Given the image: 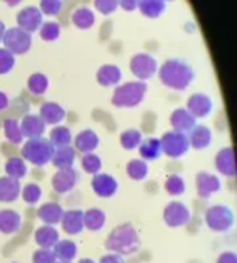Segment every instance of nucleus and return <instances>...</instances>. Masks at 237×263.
I'll return each instance as SVG.
<instances>
[{"mask_svg": "<svg viewBox=\"0 0 237 263\" xmlns=\"http://www.w3.org/2000/svg\"><path fill=\"white\" fill-rule=\"evenodd\" d=\"M139 11L148 18H157L163 14L167 8L165 0H139Z\"/></svg>", "mask_w": 237, "mask_h": 263, "instance_id": "nucleus-32", "label": "nucleus"}, {"mask_svg": "<svg viewBox=\"0 0 237 263\" xmlns=\"http://www.w3.org/2000/svg\"><path fill=\"white\" fill-rule=\"evenodd\" d=\"M99 263H125L123 257L120 254H116V253H110V254H105L100 257Z\"/></svg>", "mask_w": 237, "mask_h": 263, "instance_id": "nucleus-47", "label": "nucleus"}, {"mask_svg": "<svg viewBox=\"0 0 237 263\" xmlns=\"http://www.w3.org/2000/svg\"><path fill=\"white\" fill-rule=\"evenodd\" d=\"M221 180L219 177H216L214 174H210L207 171H200L196 176V190H197V196L202 199H208L211 197L214 193H217L221 190Z\"/></svg>", "mask_w": 237, "mask_h": 263, "instance_id": "nucleus-14", "label": "nucleus"}, {"mask_svg": "<svg viewBox=\"0 0 237 263\" xmlns=\"http://www.w3.org/2000/svg\"><path fill=\"white\" fill-rule=\"evenodd\" d=\"M2 2H5L8 6H15V5H19L22 0H2Z\"/></svg>", "mask_w": 237, "mask_h": 263, "instance_id": "nucleus-52", "label": "nucleus"}, {"mask_svg": "<svg viewBox=\"0 0 237 263\" xmlns=\"http://www.w3.org/2000/svg\"><path fill=\"white\" fill-rule=\"evenodd\" d=\"M130 69L136 76L137 80L145 82V80L151 79L157 72L159 65H157V60L151 54L137 52V54L133 55V59L130 62Z\"/></svg>", "mask_w": 237, "mask_h": 263, "instance_id": "nucleus-8", "label": "nucleus"}, {"mask_svg": "<svg viewBox=\"0 0 237 263\" xmlns=\"http://www.w3.org/2000/svg\"><path fill=\"white\" fill-rule=\"evenodd\" d=\"M12 263H15V262H12Z\"/></svg>", "mask_w": 237, "mask_h": 263, "instance_id": "nucleus-55", "label": "nucleus"}, {"mask_svg": "<svg viewBox=\"0 0 237 263\" xmlns=\"http://www.w3.org/2000/svg\"><path fill=\"white\" fill-rule=\"evenodd\" d=\"M211 140H213V133L205 125H196L188 136L190 146H193L194 149H205L207 146H210Z\"/></svg>", "mask_w": 237, "mask_h": 263, "instance_id": "nucleus-24", "label": "nucleus"}, {"mask_svg": "<svg viewBox=\"0 0 237 263\" xmlns=\"http://www.w3.org/2000/svg\"><path fill=\"white\" fill-rule=\"evenodd\" d=\"M74 149L79 153L88 154L93 153L99 146V136L93 129H83L74 137Z\"/></svg>", "mask_w": 237, "mask_h": 263, "instance_id": "nucleus-22", "label": "nucleus"}, {"mask_svg": "<svg viewBox=\"0 0 237 263\" xmlns=\"http://www.w3.org/2000/svg\"><path fill=\"white\" fill-rule=\"evenodd\" d=\"M77 263H96L94 260H91V259H80Z\"/></svg>", "mask_w": 237, "mask_h": 263, "instance_id": "nucleus-53", "label": "nucleus"}, {"mask_svg": "<svg viewBox=\"0 0 237 263\" xmlns=\"http://www.w3.org/2000/svg\"><path fill=\"white\" fill-rule=\"evenodd\" d=\"M62 230L69 236H77L83 231V211L80 210H69L63 211V216L60 219Z\"/></svg>", "mask_w": 237, "mask_h": 263, "instance_id": "nucleus-15", "label": "nucleus"}, {"mask_svg": "<svg viewBox=\"0 0 237 263\" xmlns=\"http://www.w3.org/2000/svg\"><path fill=\"white\" fill-rule=\"evenodd\" d=\"M139 0H119V6L125 11H134L137 9Z\"/></svg>", "mask_w": 237, "mask_h": 263, "instance_id": "nucleus-49", "label": "nucleus"}, {"mask_svg": "<svg viewBox=\"0 0 237 263\" xmlns=\"http://www.w3.org/2000/svg\"><path fill=\"white\" fill-rule=\"evenodd\" d=\"M71 22L79 29H89L96 23V15L88 6H79L72 11Z\"/></svg>", "mask_w": 237, "mask_h": 263, "instance_id": "nucleus-28", "label": "nucleus"}, {"mask_svg": "<svg viewBox=\"0 0 237 263\" xmlns=\"http://www.w3.org/2000/svg\"><path fill=\"white\" fill-rule=\"evenodd\" d=\"M91 186H93V191H94L96 196H99L102 199H108V197H113L117 193L119 183L113 176L105 174V173H97L93 177Z\"/></svg>", "mask_w": 237, "mask_h": 263, "instance_id": "nucleus-12", "label": "nucleus"}, {"mask_svg": "<svg viewBox=\"0 0 237 263\" xmlns=\"http://www.w3.org/2000/svg\"><path fill=\"white\" fill-rule=\"evenodd\" d=\"M96 80L102 86H114L122 80V69L117 65H102L96 72Z\"/></svg>", "mask_w": 237, "mask_h": 263, "instance_id": "nucleus-20", "label": "nucleus"}, {"mask_svg": "<svg viewBox=\"0 0 237 263\" xmlns=\"http://www.w3.org/2000/svg\"><path fill=\"white\" fill-rule=\"evenodd\" d=\"M165 190L170 196H182L185 193V180L177 174H171L165 180Z\"/></svg>", "mask_w": 237, "mask_h": 263, "instance_id": "nucleus-41", "label": "nucleus"}, {"mask_svg": "<svg viewBox=\"0 0 237 263\" xmlns=\"http://www.w3.org/2000/svg\"><path fill=\"white\" fill-rule=\"evenodd\" d=\"M82 168H83L85 173L94 176V174L100 173V170H102V159L97 154H94V153L83 154V157H82Z\"/></svg>", "mask_w": 237, "mask_h": 263, "instance_id": "nucleus-40", "label": "nucleus"}, {"mask_svg": "<svg viewBox=\"0 0 237 263\" xmlns=\"http://www.w3.org/2000/svg\"><path fill=\"white\" fill-rule=\"evenodd\" d=\"M57 260H63V262H72L77 256V245L72 240H59L54 248H52Z\"/></svg>", "mask_w": 237, "mask_h": 263, "instance_id": "nucleus-31", "label": "nucleus"}, {"mask_svg": "<svg viewBox=\"0 0 237 263\" xmlns=\"http://www.w3.org/2000/svg\"><path fill=\"white\" fill-rule=\"evenodd\" d=\"M32 263H57V257H56L52 250L39 248L32 254Z\"/></svg>", "mask_w": 237, "mask_h": 263, "instance_id": "nucleus-46", "label": "nucleus"}, {"mask_svg": "<svg viewBox=\"0 0 237 263\" xmlns=\"http://www.w3.org/2000/svg\"><path fill=\"white\" fill-rule=\"evenodd\" d=\"M190 219H191V211L182 202H170L163 210V220L171 228L184 227L190 222Z\"/></svg>", "mask_w": 237, "mask_h": 263, "instance_id": "nucleus-9", "label": "nucleus"}, {"mask_svg": "<svg viewBox=\"0 0 237 263\" xmlns=\"http://www.w3.org/2000/svg\"><path fill=\"white\" fill-rule=\"evenodd\" d=\"M57 263H71V262H63V260H57Z\"/></svg>", "mask_w": 237, "mask_h": 263, "instance_id": "nucleus-54", "label": "nucleus"}, {"mask_svg": "<svg viewBox=\"0 0 237 263\" xmlns=\"http://www.w3.org/2000/svg\"><path fill=\"white\" fill-rule=\"evenodd\" d=\"M20 180L12 179V177H0V202L3 203H11L15 202L17 197L20 196Z\"/></svg>", "mask_w": 237, "mask_h": 263, "instance_id": "nucleus-23", "label": "nucleus"}, {"mask_svg": "<svg viewBox=\"0 0 237 263\" xmlns=\"http://www.w3.org/2000/svg\"><path fill=\"white\" fill-rule=\"evenodd\" d=\"M147 83L142 80L126 82L123 85H119L111 97V103L117 108H134L145 99L147 94Z\"/></svg>", "mask_w": 237, "mask_h": 263, "instance_id": "nucleus-3", "label": "nucleus"}, {"mask_svg": "<svg viewBox=\"0 0 237 263\" xmlns=\"http://www.w3.org/2000/svg\"><path fill=\"white\" fill-rule=\"evenodd\" d=\"M8 105H9V99H8V96H6L3 91H0V111L6 109V108H8Z\"/></svg>", "mask_w": 237, "mask_h": 263, "instance_id": "nucleus-50", "label": "nucleus"}, {"mask_svg": "<svg viewBox=\"0 0 237 263\" xmlns=\"http://www.w3.org/2000/svg\"><path fill=\"white\" fill-rule=\"evenodd\" d=\"M216 168L217 171L225 176V177H234L236 176V163H234V153H233V148L231 146H227V148H222L217 156H216Z\"/></svg>", "mask_w": 237, "mask_h": 263, "instance_id": "nucleus-18", "label": "nucleus"}, {"mask_svg": "<svg viewBox=\"0 0 237 263\" xmlns=\"http://www.w3.org/2000/svg\"><path fill=\"white\" fill-rule=\"evenodd\" d=\"M205 222L208 228L214 233H225L233 227L234 216L233 211L225 205H214L207 210Z\"/></svg>", "mask_w": 237, "mask_h": 263, "instance_id": "nucleus-7", "label": "nucleus"}, {"mask_svg": "<svg viewBox=\"0 0 237 263\" xmlns=\"http://www.w3.org/2000/svg\"><path fill=\"white\" fill-rule=\"evenodd\" d=\"M160 146H162V154L171 159H179L184 154H187L190 149L188 134L179 131H168L162 136Z\"/></svg>", "mask_w": 237, "mask_h": 263, "instance_id": "nucleus-6", "label": "nucleus"}, {"mask_svg": "<svg viewBox=\"0 0 237 263\" xmlns=\"http://www.w3.org/2000/svg\"><path fill=\"white\" fill-rule=\"evenodd\" d=\"M17 26L25 29L26 32L32 34L39 31L43 23V14L37 6H25L17 12Z\"/></svg>", "mask_w": 237, "mask_h": 263, "instance_id": "nucleus-10", "label": "nucleus"}, {"mask_svg": "<svg viewBox=\"0 0 237 263\" xmlns=\"http://www.w3.org/2000/svg\"><path fill=\"white\" fill-rule=\"evenodd\" d=\"M165 2H167V0H165Z\"/></svg>", "mask_w": 237, "mask_h": 263, "instance_id": "nucleus-56", "label": "nucleus"}, {"mask_svg": "<svg viewBox=\"0 0 237 263\" xmlns=\"http://www.w3.org/2000/svg\"><path fill=\"white\" fill-rule=\"evenodd\" d=\"M187 109L196 119L207 117L213 111V100L210 96H207L204 92H194L187 100Z\"/></svg>", "mask_w": 237, "mask_h": 263, "instance_id": "nucleus-13", "label": "nucleus"}, {"mask_svg": "<svg viewBox=\"0 0 237 263\" xmlns=\"http://www.w3.org/2000/svg\"><path fill=\"white\" fill-rule=\"evenodd\" d=\"M170 123L173 126V131L188 134L196 126V117H193L187 108H177L171 112Z\"/></svg>", "mask_w": 237, "mask_h": 263, "instance_id": "nucleus-16", "label": "nucleus"}, {"mask_svg": "<svg viewBox=\"0 0 237 263\" xmlns=\"http://www.w3.org/2000/svg\"><path fill=\"white\" fill-rule=\"evenodd\" d=\"M157 71L160 82L174 91H185L194 79L191 65L182 59H170Z\"/></svg>", "mask_w": 237, "mask_h": 263, "instance_id": "nucleus-1", "label": "nucleus"}, {"mask_svg": "<svg viewBox=\"0 0 237 263\" xmlns=\"http://www.w3.org/2000/svg\"><path fill=\"white\" fill-rule=\"evenodd\" d=\"M26 86L29 89L31 94L34 96H42L46 92L48 86H49V80L48 77L43 74V72H32L29 77H28V82H26Z\"/></svg>", "mask_w": 237, "mask_h": 263, "instance_id": "nucleus-34", "label": "nucleus"}, {"mask_svg": "<svg viewBox=\"0 0 237 263\" xmlns=\"http://www.w3.org/2000/svg\"><path fill=\"white\" fill-rule=\"evenodd\" d=\"M5 31H6V26H5V23L0 20V42L3 40V34H5Z\"/></svg>", "mask_w": 237, "mask_h": 263, "instance_id": "nucleus-51", "label": "nucleus"}, {"mask_svg": "<svg viewBox=\"0 0 237 263\" xmlns=\"http://www.w3.org/2000/svg\"><path fill=\"white\" fill-rule=\"evenodd\" d=\"M15 65V55L6 48H0V74H8Z\"/></svg>", "mask_w": 237, "mask_h": 263, "instance_id": "nucleus-43", "label": "nucleus"}, {"mask_svg": "<svg viewBox=\"0 0 237 263\" xmlns=\"http://www.w3.org/2000/svg\"><path fill=\"white\" fill-rule=\"evenodd\" d=\"M66 116V111L57 102H45L40 106L39 117L45 122V125H59Z\"/></svg>", "mask_w": 237, "mask_h": 263, "instance_id": "nucleus-19", "label": "nucleus"}, {"mask_svg": "<svg viewBox=\"0 0 237 263\" xmlns=\"http://www.w3.org/2000/svg\"><path fill=\"white\" fill-rule=\"evenodd\" d=\"M74 160H76V149H74L72 146L66 145V146L54 148L51 162H52V165H54L57 170H62V168H72Z\"/></svg>", "mask_w": 237, "mask_h": 263, "instance_id": "nucleus-26", "label": "nucleus"}, {"mask_svg": "<svg viewBox=\"0 0 237 263\" xmlns=\"http://www.w3.org/2000/svg\"><path fill=\"white\" fill-rule=\"evenodd\" d=\"M139 153L143 160H157L162 156L160 139H157V137L142 139V142L139 145Z\"/></svg>", "mask_w": 237, "mask_h": 263, "instance_id": "nucleus-29", "label": "nucleus"}, {"mask_svg": "<svg viewBox=\"0 0 237 263\" xmlns=\"http://www.w3.org/2000/svg\"><path fill=\"white\" fill-rule=\"evenodd\" d=\"M2 42H3L5 48L8 51H11L14 55H22L31 49L32 35L19 26H12V28H6Z\"/></svg>", "mask_w": 237, "mask_h": 263, "instance_id": "nucleus-5", "label": "nucleus"}, {"mask_svg": "<svg viewBox=\"0 0 237 263\" xmlns=\"http://www.w3.org/2000/svg\"><path fill=\"white\" fill-rule=\"evenodd\" d=\"M139 247H140V239L131 223H122L116 227L105 240V248L120 256L134 254L139 250Z\"/></svg>", "mask_w": 237, "mask_h": 263, "instance_id": "nucleus-2", "label": "nucleus"}, {"mask_svg": "<svg viewBox=\"0 0 237 263\" xmlns=\"http://www.w3.org/2000/svg\"><path fill=\"white\" fill-rule=\"evenodd\" d=\"M39 31H40V37L45 42H54L60 35V25L57 22L48 20V22H43L42 23V26L39 28Z\"/></svg>", "mask_w": 237, "mask_h": 263, "instance_id": "nucleus-39", "label": "nucleus"}, {"mask_svg": "<svg viewBox=\"0 0 237 263\" xmlns=\"http://www.w3.org/2000/svg\"><path fill=\"white\" fill-rule=\"evenodd\" d=\"M5 173H6L8 177L20 180L22 177L26 176L28 168H26V163H25V160L22 157H11L5 163Z\"/></svg>", "mask_w": 237, "mask_h": 263, "instance_id": "nucleus-35", "label": "nucleus"}, {"mask_svg": "<svg viewBox=\"0 0 237 263\" xmlns=\"http://www.w3.org/2000/svg\"><path fill=\"white\" fill-rule=\"evenodd\" d=\"M39 9L45 15H57L62 9V0H40Z\"/></svg>", "mask_w": 237, "mask_h": 263, "instance_id": "nucleus-44", "label": "nucleus"}, {"mask_svg": "<svg viewBox=\"0 0 237 263\" xmlns=\"http://www.w3.org/2000/svg\"><path fill=\"white\" fill-rule=\"evenodd\" d=\"M94 6L100 14L110 15L119 8V0H94Z\"/></svg>", "mask_w": 237, "mask_h": 263, "instance_id": "nucleus-45", "label": "nucleus"}, {"mask_svg": "<svg viewBox=\"0 0 237 263\" xmlns=\"http://www.w3.org/2000/svg\"><path fill=\"white\" fill-rule=\"evenodd\" d=\"M63 216V208L56 203V202H48L40 205V208L37 210V217L39 220H42L45 225H57L60 223V219Z\"/></svg>", "mask_w": 237, "mask_h": 263, "instance_id": "nucleus-21", "label": "nucleus"}, {"mask_svg": "<svg viewBox=\"0 0 237 263\" xmlns=\"http://www.w3.org/2000/svg\"><path fill=\"white\" fill-rule=\"evenodd\" d=\"M106 222V216L99 208H89L83 213V227L89 231H99L103 228Z\"/></svg>", "mask_w": 237, "mask_h": 263, "instance_id": "nucleus-30", "label": "nucleus"}, {"mask_svg": "<svg viewBox=\"0 0 237 263\" xmlns=\"http://www.w3.org/2000/svg\"><path fill=\"white\" fill-rule=\"evenodd\" d=\"M3 131H5V137L14 145L22 143L25 139L22 134V129H20V123L15 119H6L3 122Z\"/></svg>", "mask_w": 237, "mask_h": 263, "instance_id": "nucleus-36", "label": "nucleus"}, {"mask_svg": "<svg viewBox=\"0 0 237 263\" xmlns=\"http://www.w3.org/2000/svg\"><path fill=\"white\" fill-rule=\"evenodd\" d=\"M216 263H237V256L233 251H225L217 257Z\"/></svg>", "mask_w": 237, "mask_h": 263, "instance_id": "nucleus-48", "label": "nucleus"}, {"mask_svg": "<svg viewBox=\"0 0 237 263\" xmlns=\"http://www.w3.org/2000/svg\"><path fill=\"white\" fill-rule=\"evenodd\" d=\"M54 153V146L48 139L35 137L28 139L22 146V159L35 165V166H45L51 162Z\"/></svg>", "mask_w": 237, "mask_h": 263, "instance_id": "nucleus-4", "label": "nucleus"}, {"mask_svg": "<svg viewBox=\"0 0 237 263\" xmlns=\"http://www.w3.org/2000/svg\"><path fill=\"white\" fill-rule=\"evenodd\" d=\"M45 122L39 117V114H26L22 122H20V129L23 137L28 139H35V137H42L45 133Z\"/></svg>", "mask_w": 237, "mask_h": 263, "instance_id": "nucleus-17", "label": "nucleus"}, {"mask_svg": "<svg viewBox=\"0 0 237 263\" xmlns=\"http://www.w3.org/2000/svg\"><path fill=\"white\" fill-rule=\"evenodd\" d=\"M51 145L54 148H59V146H66L72 142V134H71V129L68 126H63V125H57L56 128L51 129L49 133V139Z\"/></svg>", "mask_w": 237, "mask_h": 263, "instance_id": "nucleus-33", "label": "nucleus"}, {"mask_svg": "<svg viewBox=\"0 0 237 263\" xmlns=\"http://www.w3.org/2000/svg\"><path fill=\"white\" fill-rule=\"evenodd\" d=\"M79 182V173L74 168H62L52 176L51 185L57 194H66L74 190Z\"/></svg>", "mask_w": 237, "mask_h": 263, "instance_id": "nucleus-11", "label": "nucleus"}, {"mask_svg": "<svg viewBox=\"0 0 237 263\" xmlns=\"http://www.w3.org/2000/svg\"><path fill=\"white\" fill-rule=\"evenodd\" d=\"M140 142H142V133L139 129L131 128L120 134V145L123 149H128V151L136 149V148H139Z\"/></svg>", "mask_w": 237, "mask_h": 263, "instance_id": "nucleus-38", "label": "nucleus"}, {"mask_svg": "<svg viewBox=\"0 0 237 263\" xmlns=\"http://www.w3.org/2000/svg\"><path fill=\"white\" fill-rule=\"evenodd\" d=\"M22 227V217L14 210H2L0 211V233L14 234Z\"/></svg>", "mask_w": 237, "mask_h": 263, "instance_id": "nucleus-27", "label": "nucleus"}, {"mask_svg": "<svg viewBox=\"0 0 237 263\" xmlns=\"http://www.w3.org/2000/svg\"><path fill=\"white\" fill-rule=\"evenodd\" d=\"M126 174L136 180V182H140L143 180L147 176H148V165L145 160H139V159H133L128 162L126 165Z\"/></svg>", "mask_w": 237, "mask_h": 263, "instance_id": "nucleus-37", "label": "nucleus"}, {"mask_svg": "<svg viewBox=\"0 0 237 263\" xmlns=\"http://www.w3.org/2000/svg\"><path fill=\"white\" fill-rule=\"evenodd\" d=\"M59 240H60L59 239V231L51 225L40 227L34 233V242L39 245V248H43V250H52L54 245Z\"/></svg>", "mask_w": 237, "mask_h": 263, "instance_id": "nucleus-25", "label": "nucleus"}, {"mask_svg": "<svg viewBox=\"0 0 237 263\" xmlns=\"http://www.w3.org/2000/svg\"><path fill=\"white\" fill-rule=\"evenodd\" d=\"M20 194H22V199L25 203L28 205H34L40 200L42 197V190L37 183H28L25 185L22 190H20Z\"/></svg>", "mask_w": 237, "mask_h": 263, "instance_id": "nucleus-42", "label": "nucleus"}]
</instances>
